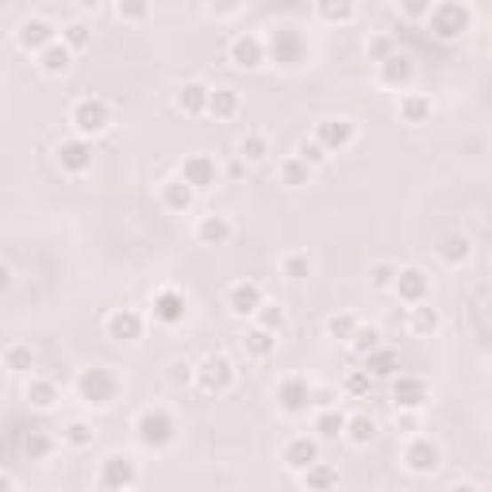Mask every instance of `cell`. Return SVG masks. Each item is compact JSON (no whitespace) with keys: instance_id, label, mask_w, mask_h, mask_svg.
<instances>
[{"instance_id":"cell-50","label":"cell","mask_w":492,"mask_h":492,"mask_svg":"<svg viewBox=\"0 0 492 492\" xmlns=\"http://www.w3.org/2000/svg\"><path fill=\"white\" fill-rule=\"evenodd\" d=\"M170 385H173V389H185V385H196V366H193V361H185V358L170 361Z\"/></svg>"},{"instance_id":"cell-28","label":"cell","mask_w":492,"mask_h":492,"mask_svg":"<svg viewBox=\"0 0 492 492\" xmlns=\"http://www.w3.org/2000/svg\"><path fill=\"white\" fill-rule=\"evenodd\" d=\"M239 112H242V97H239V89H231V85H216V89H212V100H208V115H212V120H235Z\"/></svg>"},{"instance_id":"cell-19","label":"cell","mask_w":492,"mask_h":492,"mask_svg":"<svg viewBox=\"0 0 492 492\" xmlns=\"http://www.w3.org/2000/svg\"><path fill=\"white\" fill-rule=\"evenodd\" d=\"M54 158H58V166H62L66 173H74V178H81L85 170H92V143L89 139H66V143H58L54 150Z\"/></svg>"},{"instance_id":"cell-18","label":"cell","mask_w":492,"mask_h":492,"mask_svg":"<svg viewBox=\"0 0 492 492\" xmlns=\"http://www.w3.org/2000/svg\"><path fill=\"white\" fill-rule=\"evenodd\" d=\"M266 304V292L258 281H235V285L227 289V312L246 320V315H258V308Z\"/></svg>"},{"instance_id":"cell-35","label":"cell","mask_w":492,"mask_h":492,"mask_svg":"<svg viewBox=\"0 0 492 492\" xmlns=\"http://www.w3.org/2000/svg\"><path fill=\"white\" fill-rule=\"evenodd\" d=\"M277 178H281V185H289V189H304V185H312L315 170L308 166V162H300L297 155H289V158L277 166Z\"/></svg>"},{"instance_id":"cell-26","label":"cell","mask_w":492,"mask_h":492,"mask_svg":"<svg viewBox=\"0 0 492 492\" xmlns=\"http://www.w3.org/2000/svg\"><path fill=\"white\" fill-rule=\"evenodd\" d=\"M193 201H196V189H193V185H185L181 173H178V178L162 181V204H166L170 212H189Z\"/></svg>"},{"instance_id":"cell-48","label":"cell","mask_w":492,"mask_h":492,"mask_svg":"<svg viewBox=\"0 0 492 492\" xmlns=\"http://www.w3.org/2000/svg\"><path fill=\"white\" fill-rule=\"evenodd\" d=\"M297 158H300V162H308L312 170H320L331 155H327V147H323V143H315V139H304V143L297 147Z\"/></svg>"},{"instance_id":"cell-41","label":"cell","mask_w":492,"mask_h":492,"mask_svg":"<svg viewBox=\"0 0 492 492\" xmlns=\"http://www.w3.org/2000/svg\"><path fill=\"white\" fill-rule=\"evenodd\" d=\"M377 346H381V331L377 327H366V323H361L354 331V338H350V354L354 358H369Z\"/></svg>"},{"instance_id":"cell-14","label":"cell","mask_w":492,"mask_h":492,"mask_svg":"<svg viewBox=\"0 0 492 492\" xmlns=\"http://www.w3.org/2000/svg\"><path fill=\"white\" fill-rule=\"evenodd\" d=\"M312 139L327 147V155H343V150L354 147L358 123L354 120H320V123H315V131H312Z\"/></svg>"},{"instance_id":"cell-4","label":"cell","mask_w":492,"mask_h":492,"mask_svg":"<svg viewBox=\"0 0 492 492\" xmlns=\"http://www.w3.org/2000/svg\"><path fill=\"white\" fill-rule=\"evenodd\" d=\"M69 123H74L77 139L104 135L112 127V104L100 100V97H81L74 108H69Z\"/></svg>"},{"instance_id":"cell-5","label":"cell","mask_w":492,"mask_h":492,"mask_svg":"<svg viewBox=\"0 0 492 492\" xmlns=\"http://www.w3.org/2000/svg\"><path fill=\"white\" fill-rule=\"evenodd\" d=\"M135 431H139V442L150 450H166L173 439H178V419H173L166 408H147L143 416L135 419Z\"/></svg>"},{"instance_id":"cell-8","label":"cell","mask_w":492,"mask_h":492,"mask_svg":"<svg viewBox=\"0 0 492 492\" xmlns=\"http://www.w3.org/2000/svg\"><path fill=\"white\" fill-rule=\"evenodd\" d=\"M135 481H139V465L127 458V454H108L100 465L97 488L100 492H127V488H135Z\"/></svg>"},{"instance_id":"cell-13","label":"cell","mask_w":492,"mask_h":492,"mask_svg":"<svg viewBox=\"0 0 492 492\" xmlns=\"http://www.w3.org/2000/svg\"><path fill=\"white\" fill-rule=\"evenodd\" d=\"M181 178H185V185H193L196 193H208L219 185V162L212 155H204V150H193V155H185V162H181Z\"/></svg>"},{"instance_id":"cell-36","label":"cell","mask_w":492,"mask_h":492,"mask_svg":"<svg viewBox=\"0 0 492 492\" xmlns=\"http://www.w3.org/2000/svg\"><path fill=\"white\" fill-rule=\"evenodd\" d=\"M300 481H304L308 492H331L338 485V470L331 462H315L308 473H300Z\"/></svg>"},{"instance_id":"cell-15","label":"cell","mask_w":492,"mask_h":492,"mask_svg":"<svg viewBox=\"0 0 492 492\" xmlns=\"http://www.w3.org/2000/svg\"><path fill=\"white\" fill-rule=\"evenodd\" d=\"M377 81L385 89H396L404 97V92H412L416 85V62H412V54H404V51H396L389 62H381L377 66Z\"/></svg>"},{"instance_id":"cell-53","label":"cell","mask_w":492,"mask_h":492,"mask_svg":"<svg viewBox=\"0 0 492 492\" xmlns=\"http://www.w3.org/2000/svg\"><path fill=\"white\" fill-rule=\"evenodd\" d=\"M369 385H373L369 373H366V369H354V373L346 377V393H350V396H366V393H369Z\"/></svg>"},{"instance_id":"cell-56","label":"cell","mask_w":492,"mask_h":492,"mask_svg":"<svg viewBox=\"0 0 492 492\" xmlns=\"http://www.w3.org/2000/svg\"><path fill=\"white\" fill-rule=\"evenodd\" d=\"M335 389H315V412H320V408H335Z\"/></svg>"},{"instance_id":"cell-21","label":"cell","mask_w":492,"mask_h":492,"mask_svg":"<svg viewBox=\"0 0 492 492\" xmlns=\"http://www.w3.org/2000/svg\"><path fill=\"white\" fill-rule=\"evenodd\" d=\"M104 327H108V338H115V343H139L143 338V315L135 308H115Z\"/></svg>"},{"instance_id":"cell-57","label":"cell","mask_w":492,"mask_h":492,"mask_svg":"<svg viewBox=\"0 0 492 492\" xmlns=\"http://www.w3.org/2000/svg\"><path fill=\"white\" fill-rule=\"evenodd\" d=\"M242 170H246V162H242V158H235V162L227 166V178H231V181H239V178H242Z\"/></svg>"},{"instance_id":"cell-52","label":"cell","mask_w":492,"mask_h":492,"mask_svg":"<svg viewBox=\"0 0 492 492\" xmlns=\"http://www.w3.org/2000/svg\"><path fill=\"white\" fill-rule=\"evenodd\" d=\"M431 8H435V0H408V4H401L396 12H401L404 20H427Z\"/></svg>"},{"instance_id":"cell-38","label":"cell","mask_w":492,"mask_h":492,"mask_svg":"<svg viewBox=\"0 0 492 492\" xmlns=\"http://www.w3.org/2000/svg\"><path fill=\"white\" fill-rule=\"evenodd\" d=\"M346 439L354 442V447H369V442L377 439V419L366 416V412L350 416V424H346Z\"/></svg>"},{"instance_id":"cell-37","label":"cell","mask_w":492,"mask_h":492,"mask_svg":"<svg viewBox=\"0 0 492 492\" xmlns=\"http://www.w3.org/2000/svg\"><path fill=\"white\" fill-rule=\"evenodd\" d=\"M62 43L69 46L74 54H81V51H89L92 46V23H85V20H66L62 23Z\"/></svg>"},{"instance_id":"cell-2","label":"cell","mask_w":492,"mask_h":492,"mask_svg":"<svg viewBox=\"0 0 492 492\" xmlns=\"http://www.w3.org/2000/svg\"><path fill=\"white\" fill-rule=\"evenodd\" d=\"M427 28L439 43H454L465 31H473V8L462 4V0H439L427 16Z\"/></svg>"},{"instance_id":"cell-55","label":"cell","mask_w":492,"mask_h":492,"mask_svg":"<svg viewBox=\"0 0 492 492\" xmlns=\"http://www.w3.org/2000/svg\"><path fill=\"white\" fill-rule=\"evenodd\" d=\"M396 427H404V431H419V412H396Z\"/></svg>"},{"instance_id":"cell-39","label":"cell","mask_w":492,"mask_h":492,"mask_svg":"<svg viewBox=\"0 0 492 492\" xmlns=\"http://www.w3.org/2000/svg\"><path fill=\"white\" fill-rule=\"evenodd\" d=\"M62 442L74 450H85L97 442V431H92V424H85V419H69V424L62 427Z\"/></svg>"},{"instance_id":"cell-22","label":"cell","mask_w":492,"mask_h":492,"mask_svg":"<svg viewBox=\"0 0 492 492\" xmlns=\"http://www.w3.org/2000/svg\"><path fill=\"white\" fill-rule=\"evenodd\" d=\"M435 254H439V262H442V266L458 269V266H465V262L473 258V242H470V235H462V231H450V235H442V239H439Z\"/></svg>"},{"instance_id":"cell-7","label":"cell","mask_w":492,"mask_h":492,"mask_svg":"<svg viewBox=\"0 0 492 492\" xmlns=\"http://www.w3.org/2000/svg\"><path fill=\"white\" fill-rule=\"evenodd\" d=\"M196 385L204 393H231L235 389V366L227 354H208L196 361Z\"/></svg>"},{"instance_id":"cell-10","label":"cell","mask_w":492,"mask_h":492,"mask_svg":"<svg viewBox=\"0 0 492 492\" xmlns=\"http://www.w3.org/2000/svg\"><path fill=\"white\" fill-rule=\"evenodd\" d=\"M393 404L396 412H424L431 404V385L416 373H401V377H393Z\"/></svg>"},{"instance_id":"cell-24","label":"cell","mask_w":492,"mask_h":492,"mask_svg":"<svg viewBox=\"0 0 492 492\" xmlns=\"http://www.w3.org/2000/svg\"><path fill=\"white\" fill-rule=\"evenodd\" d=\"M361 369H366L373 381H385V377H401V354H396L393 346H377L369 358H361Z\"/></svg>"},{"instance_id":"cell-34","label":"cell","mask_w":492,"mask_h":492,"mask_svg":"<svg viewBox=\"0 0 492 492\" xmlns=\"http://www.w3.org/2000/svg\"><path fill=\"white\" fill-rule=\"evenodd\" d=\"M315 20L320 23H354L358 4L354 0H320V4H315Z\"/></svg>"},{"instance_id":"cell-51","label":"cell","mask_w":492,"mask_h":492,"mask_svg":"<svg viewBox=\"0 0 492 492\" xmlns=\"http://www.w3.org/2000/svg\"><path fill=\"white\" fill-rule=\"evenodd\" d=\"M115 16L123 23H143V20H150V4H127V0H120V4H115Z\"/></svg>"},{"instance_id":"cell-60","label":"cell","mask_w":492,"mask_h":492,"mask_svg":"<svg viewBox=\"0 0 492 492\" xmlns=\"http://www.w3.org/2000/svg\"><path fill=\"white\" fill-rule=\"evenodd\" d=\"M488 320H492V300H488Z\"/></svg>"},{"instance_id":"cell-43","label":"cell","mask_w":492,"mask_h":492,"mask_svg":"<svg viewBox=\"0 0 492 492\" xmlns=\"http://www.w3.org/2000/svg\"><path fill=\"white\" fill-rule=\"evenodd\" d=\"M396 51H401V46H396V39H393L389 31H377V35H369V39H366V54H369L377 66H381V62H389V58H393Z\"/></svg>"},{"instance_id":"cell-42","label":"cell","mask_w":492,"mask_h":492,"mask_svg":"<svg viewBox=\"0 0 492 492\" xmlns=\"http://www.w3.org/2000/svg\"><path fill=\"white\" fill-rule=\"evenodd\" d=\"M358 327L361 323L350 312H338V315H331V320H327V338H335V343H346L350 346V338H354Z\"/></svg>"},{"instance_id":"cell-11","label":"cell","mask_w":492,"mask_h":492,"mask_svg":"<svg viewBox=\"0 0 492 492\" xmlns=\"http://www.w3.org/2000/svg\"><path fill=\"white\" fill-rule=\"evenodd\" d=\"M439 465H442V450H439V442H431L427 435H416L404 447V470L408 473L431 477V473H439Z\"/></svg>"},{"instance_id":"cell-17","label":"cell","mask_w":492,"mask_h":492,"mask_svg":"<svg viewBox=\"0 0 492 492\" xmlns=\"http://www.w3.org/2000/svg\"><path fill=\"white\" fill-rule=\"evenodd\" d=\"M185 312H189V300H185L181 289H158L155 292V304H150V315H155V323L178 327V323H185Z\"/></svg>"},{"instance_id":"cell-54","label":"cell","mask_w":492,"mask_h":492,"mask_svg":"<svg viewBox=\"0 0 492 492\" xmlns=\"http://www.w3.org/2000/svg\"><path fill=\"white\" fill-rule=\"evenodd\" d=\"M204 12L212 20H231V16H239V12H242V4H204Z\"/></svg>"},{"instance_id":"cell-23","label":"cell","mask_w":492,"mask_h":492,"mask_svg":"<svg viewBox=\"0 0 492 492\" xmlns=\"http://www.w3.org/2000/svg\"><path fill=\"white\" fill-rule=\"evenodd\" d=\"M178 108L185 115H208V100H212V85H204V81H185L178 89Z\"/></svg>"},{"instance_id":"cell-31","label":"cell","mask_w":492,"mask_h":492,"mask_svg":"<svg viewBox=\"0 0 492 492\" xmlns=\"http://www.w3.org/2000/svg\"><path fill=\"white\" fill-rule=\"evenodd\" d=\"M346 424H350V416L338 412V404L335 408H320V412H315V439L331 442L338 435H346Z\"/></svg>"},{"instance_id":"cell-29","label":"cell","mask_w":492,"mask_h":492,"mask_svg":"<svg viewBox=\"0 0 492 492\" xmlns=\"http://www.w3.org/2000/svg\"><path fill=\"white\" fill-rule=\"evenodd\" d=\"M35 62H39V69L46 77H66L69 74V66H74V51H69V46L58 39L54 46H46V51L35 58Z\"/></svg>"},{"instance_id":"cell-3","label":"cell","mask_w":492,"mask_h":492,"mask_svg":"<svg viewBox=\"0 0 492 492\" xmlns=\"http://www.w3.org/2000/svg\"><path fill=\"white\" fill-rule=\"evenodd\" d=\"M77 396L92 408H108L120 396V377L108 366H89L77 373Z\"/></svg>"},{"instance_id":"cell-1","label":"cell","mask_w":492,"mask_h":492,"mask_svg":"<svg viewBox=\"0 0 492 492\" xmlns=\"http://www.w3.org/2000/svg\"><path fill=\"white\" fill-rule=\"evenodd\" d=\"M266 51L269 62L281 69H297L308 62V35H304L297 23H274L266 35Z\"/></svg>"},{"instance_id":"cell-44","label":"cell","mask_w":492,"mask_h":492,"mask_svg":"<svg viewBox=\"0 0 492 492\" xmlns=\"http://www.w3.org/2000/svg\"><path fill=\"white\" fill-rule=\"evenodd\" d=\"M54 450V439L46 435V431H31L28 439H23V454H28V462H46Z\"/></svg>"},{"instance_id":"cell-6","label":"cell","mask_w":492,"mask_h":492,"mask_svg":"<svg viewBox=\"0 0 492 492\" xmlns=\"http://www.w3.org/2000/svg\"><path fill=\"white\" fill-rule=\"evenodd\" d=\"M58 31H62V28H58V23H51L46 16H23L16 23V43H20V51H28V54L39 58L46 46H54L58 39H62Z\"/></svg>"},{"instance_id":"cell-27","label":"cell","mask_w":492,"mask_h":492,"mask_svg":"<svg viewBox=\"0 0 492 492\" xmlns=\"http://www.w3.org/2000/svg\"><path fill=\"white\" fill-rule=\"evenodd\" d=\"M231 235H235V227H231L227 216H201V224H196V239H201L204 246H227Z\"/></svg>"},{"instance_id":"cell-32","label":"cell","mask_w":492,"mask_h":492,"mask_svg":"<svg viewBox=\"0 0 492 492\" xmlns=\"http://www.w3.org/2000/svg\"><path fill=\"white\" fill-rule=\"evenodd\" d=\"M439 327H442L439 308H431V304H416V308H408V331H412V335L431 338Z\"/></svg>"},{"instance_id":"cell-47","label":"cell","mask_w":492,"mask_h":492,"mask_svg":"<svg viewBox=\"0 0 492 492\" xmlns=\"http://www.w3.org/2000/svg\"><path fill=\"white\" fill-rule=\"evenodd\" d=\"M31 361H35V354H31V346H28V343H12V346L4 350V366H8L12 373L31 369Z\"/></svg>"},{"instance_id":"cell-12","label":"cell","mask_w":492,"mask_h":492,"mask_svg":"<svg viewBox=\"0 0 492 492\" xmlns=\"http://www.w3.org/2000/svg\"><path fill=\"white\" fill-rule=\"evenodd\" d=\"M227 58H231V66H235V69H262L269 62L266 35H254V31L235 35L231 46H227Z\"/></svg>"},{"instance_id":"cell-40","label":"cell","mask_w":492,"mask_h":492,"mask_svg":"<svg viewBox=\"0 0 492 492\" xmlns=\"http://www.w3.org/2000/svg\"><path fill=\"white\" fill-rule=\"evenodd\" d=\"M239 158L250 166V162H266L269 158V135L262 131H250V135H242V143H239Z\"/></svg>"},{"instance_id":"cell-58","label":"cell","mask_w":492,"mask_h":492,"mask_svg":"<svg viewBox=\"0 0 492 492\" xmlns=\"http://www.w3.org/2000/svg\"><path fill=\"white\" fill-rule=\"evenodd\" d=\"M0 488H4V492H16V477H12L8 470H4V477H0Z\"/></svg>"},{"instance_id":"cell-9","label":"cell","mask_w":492,"mask_h":492,"mask_svg":"<svg viewBox=\"0 0 492 492\" xmlns=\"http://www.w3.org/2000/svg\"><path fill=\"white\" fill-rule=\"evenodd\" d=\"M277 408L285 416H304L308 408H315V389L308 377H300V373H292L277 385Z\"/></svg>"},{"instance_id":"cell-61","label":"cell","mask_w":492,"mask_h":492,"mask_svg":"<svg viewBox=\"0 0 492 492\" xmlns=\"http://www.w3.org/2000/svg\"><path fill=\"white\" fill-rule=\"evenodd\" d=\"M127 492H135V488H127Z\"/></svg>"},{"instance_id":"cell-45","label":"cell","mask_w":492,"mask_h":492,"mask_svg":"<svg viewBox=\"0 0 492 492\" xmlns=\"http://www.w3.org/2000/svg\"><path fill=\"white\" fill-rule=\"evenodd\" d=\"M396 277H401V266H396V262H373V269H369V285L377 292L393 289Z\"/></svg>"},{"instance_id":"cell-16","label":"cell","mask_w":492,"mask_h":492,"mask_svg":"<svg viewBox=\"0 0 492 492\" xmlns=\"http://www.w3.org/2000/svg\"><path fill=\"white\" fill-rule=\"evenodd\" d=\"M281 462H285V470H292V473H308L315 462H323L320 458V439H315V435L289 439L285 450H281Z\"/></svg>"},{"instance_id":"cell-49","label":"cell","mask_w":492,"mask_h":492,"mask_svg":"<svg viewBox=\"0 0 492 492\" xmlns=\"http://www.w3.org/2000/svg\"><path fill=\"white\" fill-rule=\"evenodd\" d=\"M281 269H285V277L304 281L312 274V258L308 254H285V258H281Z\"/></svg>"},{"instance_id":"cell-30","label":"cell","mask_w":492,"mask_h":492,"mask_svg":"<svg viewBox=\"0 0 492 492\" xmlns=\"http://www.w3.org/2000/svg\"><path fill=\"white\" fill-rule=\"evenodd\" d=\"M23 396H28L31 408H39V412H51V408L62 401V389H58V381H51V377H31L28 389H23Z\"/></svg>"},{"instance_id":"cell-33","label":"cell","mask_w":492,"mask_h":492,"mask_svg":"<svg viewBox=\"0 0 492 492\" xmlns=\"http://www.w3.org/2000/svg\"><path fill=\"white\" fill-rule=\"evenodd\" d=\"M242 350H246V358H269L277 350V335L274 331H266V327H246V335H242Z\"/></svg>"},{"instance_id":"cell-20","label":"cell","mask_w":492,"mask_h":492,"mask_svg":"<svg viewBox=\"0 0 492 492\" xmlns=\"http://www.w3.org/2000/svg\"><path fill=\"white\" fill-rule=\"evenodd\" d=\"M393 292L401 297L404 304H427V292H431V277L424 274L419 266H401V277H396V285Z\"/></svg>"},{"instance_id":"cell-25","label":"cell","mask_w":492,"mask_h":492,"mask_svg":"<svg viewBox=\"0 0 492 492\" xmlns=\"http://www.w3.org/2000/svg\"><path fill=\"white\" fill-rule=\"evenodd\" d=\"M396 115H401L404 123L419 127V123H427L431 115H435V104H431L427 92H404L401 104H396Z\"/></svg>"},{"instance_id":"cell-59","label":"cell","mask_w":492,"mask_h":492,"mask_svg":"<svg viewBox=\"0 0 492 492\" xmlns=\"http://www.w3.org/2000/svg\"><path fill=\"white\" fill-rule=\"evenodd\" d=\"M447 492H477L473 485H454V488H447Z\"/></svg>"},{"instance_id":"cell-46","label":"cell","mask_w":492,"mask_h":492,"mask_svg":"<svg viewBox=\"0 0 492 492\" xmlns=\"http://www.w3.org/2000/svg\"><path fill=\"white\" fill-rule=\"evenodd\" d=\"M254 323L258 327H266V331H281V327H285V308H281V304H274V300H266L262 308H258V315H254Z\"/></svg>"}]
</instances>
